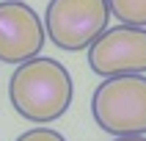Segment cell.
Instances as JSON below:
<instances>
[{
    "instance_id": "obj_1",
    "label": "cell",
    "mask_w": 146,
    "mask_h": 141,
    "mask_svg": "<svg viewBox=\"0 0 146 141\" xmlns=\"http://www.w3.org/2000/svg\"><path fill=\"white\" fill-rule=\"evenodd\" d=\"M11 105L22 119L36 124H50L69 111L74 97L72 75L61 61L36 55L17 64L8 80Z\"/></svg>"
},
{
    "instance_id": "obj_2",
    "label": "cell",
    "mask_w": 146,
    "mask_h": 141,
    "mask_svg": "<svg viewBox=\"0 0 146 141\" xmlns=\"http://www.w3.org/2000/svg\"><path fill=\"white\" fill-rule=\"evenodd\" d=\"M94 122L110 136H143L146 133V78L119 75L105 78L91 97Z\"/></svg>"
},
{
    "instance_id": "obj_3",
    "label": "cell",
    "mask_w": 146,
    "mask_h": 141,
    "mask_svg": "<svg viewBox=\"0 0 146 141\" xmlns=\"http://www.w3.org/2000/svg\"><path fill=\"white\" fill-rule=\"evenodd\" d=\"M108 0H50L44 31L58 50L80 53L108 28Z\"/></svg>"
},
{
    "instance_id": "obj_4",
    "label": "cell",
    "mask_w": 146,
    "mask_h": 141,
    "mask_svg": "<svg viewBox=\"0 0 146 141\" xmlns=\"http://www.w3.org/2000/svg\"><path fill=\"white\" fill-rule=\"evenodd\" d=\"M88 66L99 78L146 72V28L116 25L105 28L88 44Z\"/></svg>"
},
{
    "instance_id": "obj_5",
    "label": "cell",
    "mask_w": 146,
    "mask_h": 141,
    "mask_svg": "<svg viewBox=\"0 0 146 141\" xmlns=\"http://www.w3.org/2000/svg\"><path fill=\"white\" fill-rule=\"evenodd\" d=\"M47 31L41 17L22 0H0V61L22 64L41 53Z\"/></svg>"
},
{
    "instance_id": "obj_6",
    "label": "cell",
    "mask_w": 146,
    "mask_h": 141,
    "mask_svg": "<svg viewBox=\"0 0 146 141\" xmlns=\"http://www.w3.org/2000/svg\"><path fill=\"white\" fill-rule=\"evenodd\" d=\"M108 8L121 25L146 28V0H108Z\"/></svg>"
},
{
    "instance_id": "obj_7",
    "label": "cell",
    "mask_w": 146,
    "mask_h": 141,
    "mask_svg": "<svg viewBox=\"0 0 146 141\" xmlns=\"http://www.w3.org/2000/svg\"><path fill=\"white\" fill-rule=\"evenodd\" d=\"M17 141H66V138L58 130H52V127H33V130L22 133Z\"/></svg>"
},
{
    "instance_id": "obj_8",
    "label": "cell",
    "mask_w": 146,
    "mask_h": 141,
    "mask_svg": "<svg viewBox=\"0 0 146 141\" xmlns=\"http://www.w3.org/2000/svg\"><path fill=\"white\" fill-rule=\"evenodd\" d=\"M113 141H146V136H116Z\"/></svg>"
}]
</instances>
